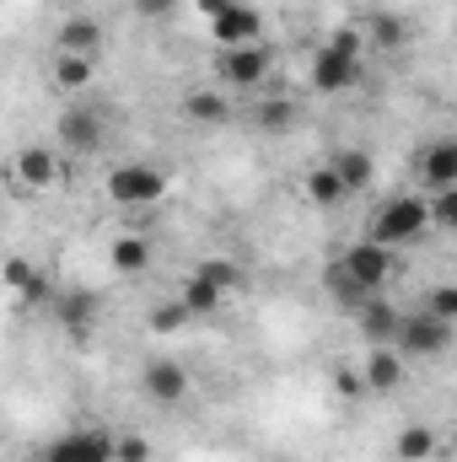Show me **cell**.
I'll list each match as a JSON object with an SVG mask.
<instances>
[{"instance_id":"1","label":"cell","mask_w":457,"mask_h":462,"mask_svg":"<svg viewBox=\"0 0 457 462\" xmlns=\"http://www.w3.org/2000/svg\"><path fill=\"white\" fill-rule=\"evenodd\" d=\"M431 231V205L425 199H415V194H398V199H387L377 216H371V242H382V247H409V242H420Z\"/></svg>"},{"instance_id":"2","label":"cell","mask_w":457,"mask_h":462,"mask_svg":"<svg viewBox=\"0 0 457 462\" xmlns=\"http://www.w3.org/2000/svg\"><path fill=\"white\" fill-rule=\"evenodd\" d=\"M447 345H452V323H447V318H436V312H415V318H404L398 355L436 360V355H447Z\"/></svg>"},{"instance_id":"3","label":"cell","mask_w":457,"mask_h":462,"mask_svg":"<svg viewBox=\"0 0 457 462\" xmlns=\"http://www.w3.org/2000/svg\"><path fill=\"white\" fill-rule=\"evenodd\" d=\"M340 263L360 280V285H366V291H382V285L398 274V253H393V247H382V242H371V236H366V242H355V247H344Z\"/></svg>"},{"instance_id":"4","label":"cell","mask_w":457,"mask_h":462,"mask_svg":"<svg viewBox=\"0 0 457 462\" xmlns=\"http://www.w3.org/2000/svg\"><path fill=\"white\" fill-rule=\"evenodd\" d=\"M38 462H118V441L108 430H70V436H60Z\"/></svg>"},{"instance_id":"5","label":"cell","mask_w":457,"mask_h":462,"mask_svg":"<svg viewBox=\"0 0 457 462\" xmlns=\"http://www.w3.org/2000/svg\"><path fill=\"white\" fill-rule=\"evenodd\" d=\"M108 194H114V205H156L162 194H167V178L156 172V167H118L114 178H108Z\"/></svg>"},{"instance_id":"6","label":"cell","mask_w":457,"mask_h":462,"mask_svg":"<svg viewBox=\"0 0 457 462\" xmlns=\"http://www.w3.org/2000/svg\"><path fill=\"white\" fill-rule=\"evenodd\" d=\"M54 134H60V145H65V151H76V156H92V151H103V118H98V108H87V103L65 108Z\"/></svg>"},{"instance_id":"7","label":"cell","mask_w":457,"mask_h":462,"mask_svg":"<svg viewBox=\"0 0 457 462\" xmlns=\"http://www.w3.org/2000/svg\"><path fill=\"white\" fill-rule=\"evenodd\" d=\"M269 65H275L269 43H242V49H221V81H231V87H258V81L269 76Z\"/></svg>"},{"instance_id":"8","label":"cell","mask_w":457,"mask_h":462,"mask_svg":"<svg viewBox=\"0 0 457 462\" xmlns=\"http://www.w3.org/2000/svg\"><path fill=\"white\" fill-rule=\"evenodd\" d=\"M360 81V60H350V54H340V49H318L312 54V87L318 92H350Z\"/></svg>"},{"instance_id":"9","label":"cell","mask_w":457,"mask_h":462,"mask_svg":"<svg viewBox=\"0 0 457 462\" xmlns=\"http://www.w3.org/2000/svg\"><path fill=\"white\" fill-rule=\"evenodd\" d=\"M360 334H366L371 345H393V349H398V334H404V312H398L393 301L371 296V301L360 307Z\"/></svg>"},{"instance_id":"10","label":"cell","mask_w":457,"mask_h":462,"mask_svg":"<svg viewBox=\"0 0 457 462\" xmlns=\"http://www.w3.org/2000/svg\"><path fill=\"white\" fill-rule=\"evenodd\" d=\"M210 32H216V43H221V49H242V43H258L264 16H258L253 5H231L227 16H216V22H210Z\"/></svg>"},{"instance_id":"11","label":"cell","mask_w":457,"mask_h":462,"mask_svg":"<svg viewBox=\"0 0 457 462\" xmlns=\"http://www.w3.org/2000/svg\"><path fill=\"white\" fill-rule=\"evenodd\" d=\"M420 178H425L431 194L436 189H457V140H431L420 151Z\"/></svg>"},{"instance_id":"12","label":"cell","mask_w":457,"mask_h":462,"mask_svg":"<svg viewBox=\"0 0 457 462\" xmlns=\"http://www.w3.org/2000/svg\"><path fill=\"white\" fill-rule=\"evenodd\" d=\"M145 393L173 409V403L189 398V371H183L178 360H151V365H145Z\"/></svg>"},{"instance_id":"13","label":"cell","mask_w":457,"mask_h":462,"mask_svg":"<svg viewBox=\"0 0 457 462\" xmlns=\"http://www.w3.org/2000/svg\"><path fill=\"white\" fill-rule=\"evenodd\" d=\"M54 178H60V162L49 145H27L16 156V189H54Z\"/></svg>"},{"instance_id":"14","label":"cell","mask_w":457,"mask_h":462,"mask_svg":"<svg viewBox=\"0 0 457 462\" xmlns=\"http://www.w3.org/2000/svg\"><path fill=\"white\" fill-rule=\"evenodd\" d=\"M360 376H366V387H371V393H393V387L404 382V360H398V349H393V345H371Z\"/></svg>"},{"instance_id":"15","label":"cell","mask_w":457,"mask_h":462,"mask_svg":"<svg viewBox=\"0 0 457 462\" xmlns=\"http://www.w3.org/2000/svg\"><path fill=\"white\" fill-rule=\"evenodd\" d=\"M98 49H103V27L92 16H70L60 27V54H92L98 60Z\"/></svg>"},{"instance_id":"16","label":"cell","mask_w":457,"mask_h":462,"mask_svg":"<svg viewBox=\"0 0 457 462\" xmlns=\"http://www.w3.org/2000/svg\"><path fill=\"white\" fill-rule=\"evenodd\" d=\"M323 285H329V296H334L340 307H355V312H360V307H366V301L377 296V291H366V285H360V280H355V274L344 269L340 258H334V263L323 269Z\"/></svg>"},{"instance_id":"17","label":"cell","mask_w":457,"mask_h":462,"mask_svg":"<svg viewBox=\"0 0 457 462\" xmlns=\"http://www.w3.org/2000/svg\"><path fill=\"white\" fill-rule=\"evenodd\" d=\"M92 76H98V60L92 54H60L54 60V87L60 92H87Z\"/></svg>"},{"instance_id":"18","label":"cell","mask_w":457,"mask_h":462,"mask_svg":"<svg viewBox=\"0 0 457 462\" xmlns=\"http://www.w3.org/2000/svg\"><path fill=\"white\" fill-rule=\"evenodd\" d=\"M54 318H60L70 334H87V328L98 323V296H92V291H70V296H60Z\"/></svg>"},{"instance_id":"19","label":"cell","mask_w":457,"mask_h":462,"mask_svg":"<svg viewBox=\"0 0 457 462\" xmlns=\"http://www.w3.org/2000/svg\"><path fill=\"white\" fill-rule=\"evenodd\" d=\"M221 301H227V291H221L216 280H205V274H189V280H183V307H189L194 318H216Z\"/></svg>"},{"instance_id":"20","label":"cell","mask_w":457,"mask_h":462,"mask_svg":"<svg viewBox=\"0 0 457 462\" xmlns=\"http://www.w3.org/2000/svg\"><path fill=\"white\" fill-rule=\"evenodd\" d=\"M329 167L340 172V183L350 189V194H360V189L371 183V156H366V151H355V145H344V151L334 156V162H329Z\"/></svg>"},{"instance_id":"21","label":"cell","mask_w":457,"mask_h":462,"mask_svg":"<svg viewBox=\"0 0 457 462\" xmlns=\"http://www.w3.org/2000/svg\"><path fill=\"white\" fill-rule=\"evenodd\" d=\"M183 114L194 118V124H227L231 103L221 97V92H210V87H205V92H189V97H183Z\"/></svg>"},{"instance_id":"22","label":"cell","mask_w":457,"mask_h":462,"mask_svg":"<svg viewBox=\"0 0 457 462\" xmlns=\"http://www.w3.org/2000/svg\"><path fill=\"white\" fill-rule=\"evenodd\" d=\"M253 124H258L264 134H285V129L296 124V103H291V97H264V103L253 108Z\"/></svg>"},{"instance_id":"23","label":"cell","mask_w":457,"mask_h":462,"mask_svg":"<svg viewBox=\"0 0 457 462\" xmlns=\"http://www.w3.org/2000/svg\"><path fill=\"white\" fill-rule=\"evenodd\" d=\"M302 189H307V199H312V205H340L344 194H350V189L340 183V172H334V167L307 172V183H302Z\"/></svg>"},{"instance_id":"24","label":"cell","mask_w":457,"mask_h":462,"mask_svg":"<svg viewBox=\"0 0 457 462\" xmlns=\"http://www.w3.org/2000/svg\"><path fill=\"white\" fill-rule=\"evenodd\" d=\"M431 452H436V436H431L425 425H409V430L393 441V457L398 462H425Z\"/></svg>"},{"instance_id":"25","label":"cell","mask_w":457,"mask_h":462,"mask_svg":"<svg viewBox=\"0 0 457 462\" xmlns=\"http://www.w3.org/2000/svg\"><path fill=\"white\" fill-rule=\"evenodd\" d=\"M145 263H151L145 236H118V242H114V269H118V274H140Z\"/></svg>"},{"instance_id":"26","label":"cell","mask_w":457,"mask_h":462,"mask_svg":"<svg viewBox=\"0 0 457 462\" xmlns=\"http://www.w3.org/2000/svg\"><path fill=\"white\" fill-rule=\"evenodd\" d=\"M404 38H409V32H404V16H393V11H377V16H371V43H377V49L393 54V49H404Z\"/></svg>"},{"instance_id":"27","label":"cell","mask_w":457,"mask_h":462,"mask_svg":"<svg viewBox=\"0 0 457 462\" xmlns=\"http://www.w3.org/2000/svg\"><path fill=\"white\" fill-rule=\"evenodd\" d=\"M189 318H194V312L183 307V296H178V301H162V307H151V328H156V334H178Z\"/></svg>"},{"instance_id":"28","label":"cell","mask_w":457,"mask_h":462,"mask_svg":"<svg viewBox=\"0 0 457 462\" xmlns=\"http://www.w3.org/2000/svg\"><path fill=\"white\" fill-rule=\"evenodd\" d=\"M431 226L457 231V189H436V194H431Z\"/></svg>"},{"instance_id":"29","label":"cell","mask_w":457,"mask_h":462,"mask_svg":"<svg viewBox=\"0 0 457 462\" xmlns=\"http://www.w3.org/2000/svg\"><path fill=\"white\" fill-rule=\"evenodd\" d=\"M194 274H205V280H216V285H221V291H231V285H237V280H242V274H237V263H231V258H205V263H200V269H194Z\"/></svg>"},{"instance_id":"30","label":"cell","mask_w":457,"mask_h":462,"mask_svg":"<svg viewBox=\"0 0 457 462\" xmlns=\"http://www.w3.org/2000/svg\"><path fill=\"white\" fill-rule=\"evenodd\" d=\"M425 312H436V318L457 323V285H436V291L425 296Z\"/></svg>"},{"instance_id":"31","label":"cell","mask_w":457,"mask_h":462,"mask_svg":"<svg viewBox=\"0 0 457 462\" xmlns=\"http://www.w3.org/2000/svg\"><path fill=\"white\" fill-rule=\"evenodd\" d=\"M145 457H151L145 436H118V462H145Z\"/></svg>"},{"instance_id":"32","label":"cell","mask_w":457,"mask_h":462,"mask_svg":"<svg viewBox=\"0 0 457 462\" xmlns=\"http://www.w3.org/2000/svg\"><path fill=\"white\" fill-rule=\"evenodd\" d=\"M178 11V0H135V16H145V22H167Z\"/></svg>"},{"instance_id":"33","label":"cell","mask_w":457,"mask_h":462,"mask_svg":"<svg viewBox=\"0 0 457 462\" xmlns=\"http://www.w3.org/2000/svg\"><path fill=\"white\" fill-rule=\"evenodd\" d=\"M329 49H340V54H350V60H360V49H366V43H360V32H350V27H340V32L329 38Z\"/></svg>"},{"instance_id":"34","label":"cell","mask_w":457,"mask_h":462,"mask_svg":"<svg viewBox=\"0 0 457 462\" xmlns=\"http://www.w3.org/2000/svg\"><path fill=\"white\" fill-rule=\"evenodd\" d=\"M334 387H340L344 398H360V393H366V376H355V371L340 365V371H334Z\"/></svg>"},{"instance_id":"35","label":"cell","mask_w":457,"mask_h":462,"mask_svg":"<svg viewBox=\"0 0 457 462\" xmlns=\"http://www.w3.org/2000/svg\"><path fill=\"white\" fill-rule=\"evenodd\" d=\"M231 5H242V0H200V11H205L210 22H216V16H227Z\"/></svg>"},{"instance_id":"36","label":"cell","mask_w":457,"mask_h":462,"mask_svg":"<svg viewBox=\"0 0 457 462\" xmlns=\"http://www.w3.org/2000/svg\"><path fill=\"white\" fill-rule=\"evenodd\" d=\"M452 447H457V436H452Z\"/></svg>"}]
</instances>
